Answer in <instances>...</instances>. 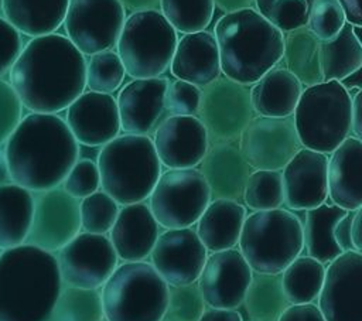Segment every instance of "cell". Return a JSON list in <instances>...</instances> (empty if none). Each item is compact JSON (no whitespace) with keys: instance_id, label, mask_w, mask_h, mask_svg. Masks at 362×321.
I'll return each instance as SVG.
<instances>
[{"instance_id":"1","label":"cell","mask_w":362,"mask_h":321,"mask_svg":"<svg viewBox=\"0 0 362 321\" xmlns=\"http://www.w3.org/2000/svg\"><path fill=\"white\" fill-rule=\"evenodd\" d=\"M85 55L66 35L33 37L11 66L10 83L30 112L65 110L85 89Z\"/></svg>"},{"instance_id":"2","label":"cell","mask_w":362,"mask_h":321,"mask_svg":"<svg viewBox=\"0 0 362 321\" xmlns=\"http://www.w3.org/2000/svg\"><path fill=\"white\" fill-rule=\"evenodd\" d=\"M11 182L31 192L59 187L79 158V144L59 115H25L4 143Z\"/></svg>"},{"instance_id":"3","label":"cell","mask_w":362,"mask_h":321,"mask_svg":"<svg viewBox=\"0 0 362 321\" xmlns=\"http://www.w3.org/2000/svg\"><path fill=\"white\" fill-rule=\"evenodd\" d=\"M64 283L54 253L33 245L0 253V321H49Z\"/></svg>"},{"instance_id":"4","label":"cell","mask_w":362,"mask_h":321,"mask_svg":"<svg viewBox=\"0 0 362 321\" xmlns=\"http://www.w3.org/2000/svg\"><path fill=\"white\" fill-rule=\"evenodd\" d=\"M214 35L221 72L247 86L283 58L284 34L253 7L225 13L216 21Z\"/></svg>"},{"instance_id":"5","label":"cell","mask_w":362,"mask_h":321,"mask_svg":"<svg viewBox=\"0 0 362 321\" xmlns=\"http://www.w3.org/2000/svg\"><path fill=\"white\" fill-rule=\"evenodd\" d=\"M96 164L100 189L120 206L148 199L163 173L153 139L143 134H119L100 147Z\"/></svg>"},{"instance_id":"6","label":"cell","mask_w":362,"mask_h":321,"mask_svg":"<svg viewBox=\"0 0 362 321\" xmlns=\"http://www.w3.org/2000/svg\"><path fill=\"white\" fill-rule=\"evenodd\" d=\"M293 119L303 147L331 154L352 132V96L338 81L305 86Z\"/></svg>"},{"instance_id":"7","label":"cell","mask_w":362,"mask_h":321,"mask_svg":"<svg viewBox=\"0 0 362 321\" xmlns=\"http://www.w3.org/2000/svg\"><path fill=\"white\" fill-rule=\"evenodd\" d=\"M168 284L150 262H122L100 287L105 321H163Z\"/></svg>"},{"instance_id":"8","label":"cell","mask_w":362,"mask_h":321,"mask_svg":"<svg viewBox=\"0 0 362 321\" xmlns=\"http://www.w3.org/2000/svg\"><path fill=\"white\" fill-rule=\"evenodd\" d=\"M239 250L259 273H281L304 247L303 223L288 209L253 211L243 222Z\"/></svg>"},{"instance_id":"9","label":"cell","mask_w":362,"mask_h":321,"mask_svg":"<svg viewBox=\"0 0 362 321\" xmlns=\"http://www.w3.org/2000/svg\"><path fill=\"white\" fill-rule=\"evenodd\" d=\"M177 42V30L163 13L144 10L126 17L116 51L130 78H157L170 68Z\"/></svg>"},{"instance_id":"10","label":"cell","mask_w":362,"mask_h":321,"mask_svg":"<svg viewBox=\"0 0 362 321\" xmlns=\"http://www.w3.org/2000/svg\"><path fill=\"white\" fill-rule=\"evenodd\" d=\"M209 202V187L198 168H168L148 197L156 221L165 229L191 228Z\"/></svg>"},{"instance_id":"11","label":"cell","mask_w":362,"mask_h":321,"mask_svg":"<svg viewBox=\"0 0 362 321\" xmlns=\"http://www.w3.org/2000/svg\"><path fill=\"white\" fill-rule=\"evenodd\" d=\"M253 116L247 85L222 75L202 88L198 119L206 129L209 144L238 143Z\"/></svg>"},{"instance_id":"12","label":"cell","mask_w":362,"mask_h":321,"mask_svg":"<svg viewBox=\"0 0 362 321\" xmlns=\"http://www.w3.org/2000/svg\"><path fill=\"white\" fill-rule=\"evenodd\" d=\"M126 17L119 0H69L62 25L68 40L89 57L116 47Z\"/></svg>"},{"instance_id":"13","label":"cell","mask_w":362,"mask_h":321,"mask_svg":"<svg viewBox=\"0 0 362 321\" xmlns=\"http://www.w3.org/2000/svg\"><path fill=\"white\" fill-rule=\"evenodd\" d=\"M55 257L65 286L98 290L120 262L107 235L83 230L61 247Z\"/></svg>"},{"instance_id":"14","label":"cell","mask_w":362,"mask_h":321,"mask_svg":"<svg viewBox=\"0 0 362 321\" xmlns=\"http://www.w3.org/2000/svg\"><path fill=\"white\" fill-rule=\"evenodd\" d=\"M239 148L255 170H283L303 147L293 116H253L239 137Z\"/></svg>"},{"instance_id":"15","label":"cell","mask_w":362,"mask_h":321,"mask_svg":"<svg viewBox=\"0 0 362 321\" xmlns=\"http://www.w3.org/2000/svg\"><path fill=\"white\" fill-rule=\"evenodd\" d=\"M79 232V199L61 185L34 192V209L25 243L55 255Z\"/></svg>"},{"instance_id":"16","label":"cell","mask_w":362,"mask_h":321,"mask_svg":"<svg viewBox=\"0 0 362 321\" xmlns=\"http://www.w3.org/2000/svg\"><path fill=\"white\" fill-rule=\"evenodd\" d=\"M317 300L325 321H362L361 253L344 252L329 262Z\"/></svg>"},{"instance_id":"17","label":"cell","mask_w":362,"mask_h":321,"mask_svg":"<svg viewBox=\"0 0 362 321\" xmlns=\"http://www.w3.org/2000/svg\"><path fill=\"white\" fill-rule=\"evenodd\" d=\"M208 250L192 228L165 229L160 233L150 263L168 286L197 283L206 262Z\"/></svg>"},{"instance_id":"18","label":"cell","mask_w":362,"mask_h":321,"mask_svg":"<svg viewBox=\"0 0 362 321\" xmlns=\"http://www.w3.org/2000/svg\"><path fill=\"white\" fill-rule=\"evenodd\" d=\"M253 270L239 249L211 252L198 279L205 304L236 310L243 304Z\"/></svg>"},{"instance_id":"19","label":"cell","mask_w":362,"mask_h":321,"mask_svg":"<svg viewBox=\"0 0 362 321\" xmlns=\"http://www.w3.org/2000/svg\"><path fill=\"white\" fill-rule=\"evenodd\" d=\"M167 76L133 79L120 88L116 98L120 127L129 134L148 136L168 116L165 92L170 85Z\"/></svg>"},{"instance_id":"20","label":"cell","mask_w":362,"mask_h":321,"mask_svg":"<svg viewBox=\"0 0 362 321\" xmlns=\"http://www.w3.org/2000/svg\"><path fill=\"white\" fill-rule=\"evenodd\" d=\"M65 123L78 144L88 147H102L122 130L116 98L93 91H83L65 109Z\"/></svg>"},{"instance_id":"21","label":"cell","mask_w":362,"mask_h":321,"mask_svg":"<svg viewBox=\"0 0 362 321\" xmlns=\"http://www.w3.org/2000/svg\"><path fill=\"white\" fill-rule=\"evenodd\" d=\"M153 143L167 168H195L209 147L206 129L198 116H167L154 130Z\"/></svg>"},{"instance_id":"22","label":"cell","mask_w":362,"mask_h":321,"mask_svg":"<svg viewBox=\"0 0 362 321\" xmlns=\"http://www.w3.org/2000/svg\"><path fill=\"white\" fill-rule=\"evenodd\" d=\"M281 178L288 209L317 208L328 198V157L301 147L281 170Z\"/></svg>"},{"instance_id":"23","label":"cell","mask_w":362,"mask_h":321,"mask_svg":"<svg viewBox=\"0 0 362 321\" xmlns=\"http://www.w3.org/2000/svg\"><path fill=\"white\" fill-rule=\"evenodd\" d=\"M107 236L120 262H141L150 257L160 225L144 201L122 205Z\"/></svg>"},{"instance_id":"24","label":"cell","mask_w":362,"mask_h":321,"mask_svg":"<svg viewBox=\"0 0 362 321\" xmlns=\"http://www.w3.org/2000/svg\"><path fill=\"white\" fill-rule=\"evenodd\" d=\"M211 199L243 201V192L252 167L245 160L238 143H214L199 163Z\"/></svg>"},{"instance_id":"25","label":"cell","mask_w":362,"mask_h":321,"mask_svg":"<svg viewBox=\"0 0 362 321\" xmlns=\"http://www.w3.org/2000/svg\"><path fill=\"white\" fill-rule=\"evenodd\" d=\"M170 71L177 79L201 89L221 76L219 49L214 33L204 30L184 34L177 42Z\"/></svg>"},{"instance_id":"26","label":"cell","mask_w":362,"mask_h":321,"mask_svg":"<svg viewBox=\"0 0 362 321\" xmlns=\"http://www.w3.org/2000/svg\"><path fill=\"white\" fill-rule=\"evenodd\" d=\"M328 197L346 211L362 205V141L356 137H346L328 157Z\"/></svg>"},{"instance_id":"27","label":"cell","mask_w":362,"mask_h":321,"mask_svg":"<svg viewBox=\"0 0 362 321\" xmlns=\"http://www.w3.org/2000/svg\"><path fill=\"white\" fill-rule=\"evenodd\" d=\"M303 91V83L286 66L276 65L252 85L253 110L267 117L293 116Z\"/></svg>"},{"instance_id":"28","label":"cell","mask_w":362,"mask_h":321,"mask_svg":"<svg viewBox=\"0 0 362 321\" xmlns=\"http://www.w3.org/2000/svg\"><path fill=\"white\" fill-rule=\"evenodd\" d=\"M246 216V206L238 201L211 199L195 230L208 252L232 249L239 242Z\"/></svg>"},{"instance_id":"29","label":"cell","mask_w":362,"mask_h":321,"mask_svg":"<svg viewBox=\"0 0 362 321\" xmlns=\"http://www.w3.org/2000/svg\"><path fill=\"white\" fill-rule=\"evenodd\" d=\"M69 0H3V17L27 37H40L62 25Z\"/></svg>"},{"instance_id":"30","label":"cell","mask_w":362,"mask_h":321,"mask_svg":"<svg viewBox=\"0 0 362 321\" xmlns=\"http://www.w3.org/2000/svg\"><path fill=\"white\" fill-rule=\"evenodd\" d=\"M34 209V192L8 182L0 187V249L27 242Z\"/></svg>"},{"instance_id":"31","label":"cell","mask_w":362,"mask_h":321,"mask_svg":"<svg viewBox=\"0 0 362 321\" xmlns=\"http://www.w3.org/2000/svg\"><path fill=\"white\" fill-rule=\"evenodd\" d=\"M346 209L327 202L305 211L303 235L304 247L307 249L308 256L325 264L344 253L335 242L334 228L338 221L346 215Z\"/></svg>"},{"instance_id":"32","label":"cell","mask_w":362,"mask_h":321,"mask_svg":"<svg viewBox=\"0 0 362 321\" xmlns=\"http://www.w3.org/2000/svg\"><path fill=\"white\" fill-rule=\"evenodd\" d=\"M281 59L303 85L313 86L324 82L321 41L307 27L286 33Z\"/></svg>"},{"instance_id":"33","label":"cell","mask_w":362,"mask_h":321,"mask_svg":"<svg viewBox=\"0 0 362 321\" xmlns=\"http://www.w3.org/2000/svg\"><path fill=\"white\" fill-rule=\"evenodd\" d=\"M362 65V44L354 25L345 23L329 41H321V66L324 81H344Z\"/></svg>"},{"instance_id":"34","label":"cell","mask_w":362,"mask_h":321,"mask_svg":"<svg viewBox=\"0 0 362 321\" xmlns=\"http://www.w3.org/2000/svg\"><path fill=\"white\" fill-rule=\"evenodd\" d=\"M243 304L250 321H277L291 305L283 290L281 273L253 272Z\"/></svg>"},{"instance_id":"35","label":"cell","mask_w":362,"mask_h":321,"mask_svg":"<svg viewBox=\"0 0 362 321\" xmlns=\"http://www.w3.org/2000/svg\"><path fill=\"white\" fill-rule=\"evenodd\" d=\"M325 266L311 256L296 257L283 272L281 284L290 304L314 303L322 288Z\"/></svg>"},{"instance_id":"36","label":"cell","mask_w":362,"mask_h":321,"mask_svg":"<svg viewBox=\"0 0 362 321\" xmlns=\"http://www.w3.org/2000/svg\"><path fill=\"white\" fill-rule=\"evenodd\" d=\"M49 321H105L100 290L64 284Z\"/></svg>"},{"instance_id":"37","label":"cell","mask_w":362,"mask_h":321,"mask_svg":"<svg viewBox=\"0 0 362 321\" xmlns=\"http://www.w3.org/2000/svg\"><path fill=\"white\" fill-rule=\"evenodd\" d=\"M160 11L180 33L204 31L215 11L214 0H160Z\"/></svg>"},{"instance_id":"38","label":"cell","mask_w":362,"mask_h":321,"mask_svg":"<svg viewBox=\"0 0 362 321\" xmlns=\"http://www.w3.org/2000/svg\"><path fill=\"white\" fill-rule=\"evenodd\" d=\"M124 65L115 49H105L89 55L85 68V85L88 91L113 95L123 85Z\"/></svg>"},{"instance_id":"39","label":"cell","mask_w":362,"mask_h":321,"mask_svg":"<svg viewBox=\"0 0 362 321\" xmlns=\"http://www.w3.org/2000/svg\"><path fill=\"white\" fill-rule=\"evenodd\" d=\"M243 202L252 211L277 209L284 204L283 178L280 170H255L250 173Z\"/></svg>"},{"instance_id":"40","label":"cell","mask_w":362,"mask_h":321,"mask_svg":"<svg viewBox=\"0 0 362 321\" xmlns=\"http://www.w3.org/2000/svg\"><path fill=\"white\" fill-rule=\"evenodd\" d=\"M120 205L103 189L82 198L79 201L81 230L107 235L119 215Z\"/></svg>"},{"instance_id":"41","label":"cell","mask_w":362,"mask_h":321,"mask_svg":"<svg viewBox=\"0 0 362 321\" xmlns=\"http://www.w3.org/2000/svg\"><path fill=\"white\" fill-rule=\"evenodd\" d=\"M205 305L198 283L170 286L163 321H198L205 311Z\"/></svg>"},{"instance_id":"42","label":"cell","mask_w":362,"mask_h":321,"mask_svg":"<svg viewBox=\"0 0 362 321\" xmlns=\"http://www.w3.org/2000/svg\"><path fill=\"white\" fill-rule=\"evenodd\" d=\"M345 23V14L338 0H311L305 27L320 41L337 37Z\"/></svg>"},{"instance_id":"43","label":"cell","mask_w":362,"mask_h":321,"mask_svg":"<svg viewBox=\"0 0 362 321\" xmlns=\"http://www.w3.org/2000/svg\"><path fill=\"white\" fill-rule=\"evenodd\" d=\"M61 187L79 201L100 189V174L96 161L78 158L65 175Z\"/></svg>"},{"instance_id":"44","label":"cell","mask_w":362,"mask_h":321,"mask_svg":"<svg viewBox=\"0 0 362 321\" xmlns=\"http://www.w3.org/2000/svg\"><path fill=\"white\" fill-rule=\"evenodd\" d=\"M202 89L189 82L175 79L165 92V110L168 116H198Z\"/></svg>"},{"instance_id":"45","label":"cell","mask_w":362,"mask_h":321,"mask_svg":"<svg viewBox=\"0 0 362 321\" xmlns=\"http://www.w3.org/2000/svg\"><path fill=\"white\" fill-rule=\"evenodd\" d=\"M311 0H277L264 16L283 34L307 25Z\"/></svg>"},{"instance_id":"46","label":"cell","mask_w":362,"mask_h":321,"mask_svg":"<svg viewBox=\"0 0 362 321\" xmlns=\"http://www.w3.org/2000/svg\"><path fill=\"white\" fill-rule=\"evenodd\" d=\"M23 103L11 83L0 79V144H4L23 119Z\"/></svg>"},{"instance_id":"47","label":"cell","mask_w":362,"mask_h":321,"mask_svg":"<svg viewBox=\"0 0 362 321\" xmlns=\"http://www.w3.org/2000/svg\"><path fill=\"white\" fill-rule=\"evenodd\" d=\"M23 47L21 33L0 16V79L10 72Z\"/></svg>"},{"instance_id":"48","label":"cell","mask_w":362,"mask_h":321,"mask_svg":"<svg viewBox=\"0 0 362 321\" xmlns=\"http://www.w3.org/2000/svg\"><path fill=\"white\" fill-rule=\"evenodd\" d=\"M277 321H325V318L318 305L310 303L288 305Z\"/></svg>"},{"instance_id":"49","label":"cell","mask_w":362,"mask_h":321,"mask_svg":"<svg viewBox=\"0 0 362 321\" xmlns=\"http://www.w3.org/2000/svg\"><path fill=\"white\" fill-rule=\"evenodd\" d=\"M355 211H348L346 215L338 221L334 228V238L337 245L341 247L342 252L355 250L354 240H352V222H354Z\"/></svg>"},{"instance_id":"50","label":"cell","mask_w":362,"mask_h":321,"mask_svg":"<svg viewBox=\"0 0 362 321\" xmlns=\"http://www.w3.org/2000/svg\"><path fill=\"white\" fill-rule=\"evenodd\" d=\"M198 321H243L236 310L229 308H205Z\"/></svg>"},{"instance_id":"51","label":"cell","mask_w":362,"mask_h":321,"mask_svg":"<svg viewBox=\"0 0 362 321\" xmlns=\"http://www.w3.org/2000/svg\"><path fill=\"white\" fill-rule=\"evenodd\" d=\"M346 23L354 27H362V0H338Z\"/></svg>"},{"instance_id":"52","label":"cell","mask_w":362,"mask_h":321,"mask_svg":"<svg viewBox=\"0 0 362 321\" xmlns=\"http://www.w3.org/2000/svg\"><path fill=\"white\" fill-rule=\"evenodd\" d=\"M352 132L362 141V88L352 98Z\"/></svg>"},{"instance_id":"53","label":"cell","mask_w":362,"mask_h":321,"mask_svg":"<svg viewBox=\"0 0 362 321\" xmlns=\"http://www.w3.org/2000/svg\"><path fill=\"white\" fill-rule=\"evenodd\" d=\"M354 31L356 34V37L359 38L361 44H362V27H354ZM341 83L345 86V89L348 91H354V89H361L362 88V65L359 66L358 71H355L351 76L345 78L344 81H341Z\"/></svg>"},{"instance_id":"54","label":"cell","mask_w":362,"mask_h":321,"mask_svg":"<svg viewBox=\"0 0 362 321\" xmlns=\"http://www.w3.org/2000/svg\"><path fill=\"white\" fill-rule=\"evenodd\" d=\"M119 1L124 7V10H130L132 13L160 8V0H119Z\"/></svg>"},{"instance_id":"55","label":"cell","mask_w":362,"mask_h":321,"mask_svg":"<svg viewBox=\"0 0 362 321\" xmlns=\"http://www.w3.org/2000/svg\"><path fill=\"white\" fill-rule=\"evenodd\" d=\"M352 240L355 250L362 255V205L355 211L352 222Z\"/></svg>"},{"instance_id":"56","label":"cell","mask_w":362,"mask_h":321,"mask_svg":"<svg viewBox=\"0 0 362 321\" xmlns=\"http://www.w3.org/2000/svg\"><path fill=\"white\" fill-rule=\"evenodd\" d=\"M215 7L222 10L223 13H232L240 8L252 7L255 0H214Z\"/></svg>"},{"instance_id":"57","label":"cell","mask_w":362,"mask_h":321,"mask_svg":"<svg viewBox=\"0 0 362 321\" xmlns=\"http://www.w3.org/2000/svg\"><path fill=\"white\" fill-rule=\"evenodd\" d=\"M8 182H11L10 170H8V164H7L4 144H0V187L4 184H8Z\"/></svg>"},{"instance_id":"58","label":"cell","mask_w":362,"mask_h":321,"mask_svg":"<svg viewBox=\"0 0 362 321\" xmlns=\"http://www.w3.org/2000/svg\"><path fill=\"white\" fill-rule=\"evenodd\" d=\"M276 1L277 0H255V6H256V10L264 17L267 14V11L270 10L272 4Z\"/></svg>"},{"instance_id":"59","label":"cell","mask_w":362,"mask_h":321,"mask_svg":"<svg viewBox=\"0 0 362 321\" xmlns=\"http://www.w3.org/2000/svg\"><path fill=\"white\" fill-rule=\"evenodd\" d=\"M3 13V0H0V14Z\"/></svg>"}]
</instances>
